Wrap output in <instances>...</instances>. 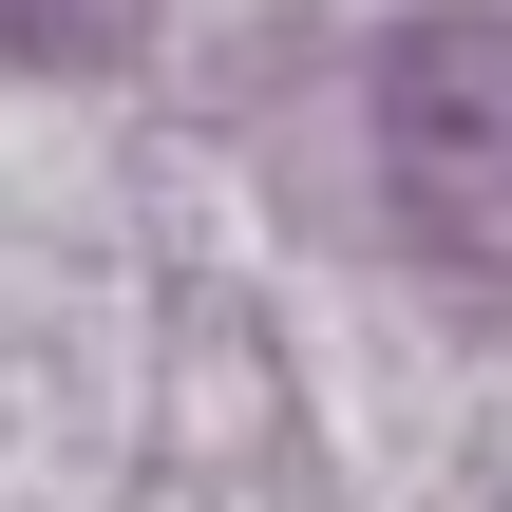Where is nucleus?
Returning a JSON list of instances; mask_svg holds the SVG:
<instances>
[{
	"label": "nucleus",
	"mask_w": 512,
	"mask_h": 512,
	"mask_svg": "<svg viewBox=\"0 0 512 512\" xmlns=\"http://www.w3.org/2000/svg\"><path fill=\"white\" fill-rule=\"evenodd\" d=\"M380 190L437 266H512V0H437L380 38Z\"/></svg>",
	"instance_id": "f257e3e1"
}]
</instances>
